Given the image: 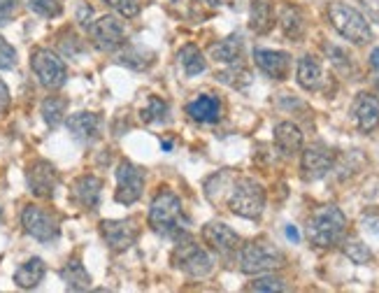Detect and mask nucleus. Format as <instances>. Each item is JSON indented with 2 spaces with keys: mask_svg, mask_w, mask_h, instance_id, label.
<instances>
[{
  "mask_svg": "<svg viewBox=\"0 0 379 293\" xmlns=\"http://www.w3.org/2000/svg\"><path fill=\"white\" fill-rule=\"evenodd\" d=\"M22 226L31 237H36L40 242H52L56 240L61 233L59 216L49 212L47 207L40 205H26L22 212Z\"/></svg>",
  "mask_w": 379,
  "mask_h": 293,
  "instance_id": "6e6552de",
  "label": "nucleus"
},
{
  "mask_svg": "<svg viewBox=\"0 0 379 293\" xmlns=\"http://www.w3.org/2000/svg\"><path fill=\"white\" fill-rule=\"evenodd\" d=\"M229 207L233 214L242 216V219H258L265 207V191L256 179L242 177L238 179L231 188Z\"/></svg>",
  "mask_w": 379,
  "mask_h": 293,
  "instance_id": "39448f33",
  "label": "nucleus"
},
{
  "mask_svg": "<svg viewBox=\"0 0 379 293\" xmlns=\"http://www.w3.org/2000/svg\"><path fill=\"white\" fill-rule=\"evenodd\" d=\"M26 184H29L31 193L36 195V198H42V200L54 198L59 186L56 167L45 158L33 160V163H29V167H26Z\"/></svg>",
  "mask_w": 379,
  "mask_h": 293,
  "instance_id": "9d476101",
  "label": "nucleus"
},
{
  "mask_svg": "<svg viewBox=\"0 0 379 293\" xmlns=\"http://www.w3.org/2000/svg\"><path fill=\"white\" fill-rule=\"evenodd\" d=\"M186 223L189 221L184 216V207L179 195L175 191H170V188H163L149 207L151 230H156L161 235H177L186 228Z\"/></svg>",
  "mask_w": 379,
  "mask_h": 293,
  "instance_id": "f03ea898",
  "label": "nucleus"
},
{
  "mask_svg": "<svg viewBox=\"0 0 379 293\" xmlns=\"http://www.w3.org/2000/svg\"><path fill=\"white\" fill-rule=\"evenodd\" d=\"M242 49H245L242 38L240 35H231V38H226L219 45L212 47V59L217 63H231V66H235L240 56H242Z\"/></svg>",
  "mask_w": 379,
  "mask_h": 293,
  "instance_id": "b1692460",
  "label": "nucleus"
},
{
  "mask_svg": "<svg viewBox=\"0 0 379 293\" xmlns=\"http://www.w3.org/2000/svg\"><path fill=\"white\" fill-rule=\"evenodd\" d=\"M249 26L254 33H270V28L274 26V12H272V5L270 3H263V0H258V3L252 5V12H249Z\"/></svg>",
  "mask_w": 379,
  "mask_h": 293,
  "instance_id": "393cba45",
  "label": "nucleus"
},
{
  "mask_svg": "<svg viewBox=\"0 0 379 293\" xmlns=\"http://www.w3.org/2000/svg\"><path fill=\"white\" fill-rule=\"evenodd\" d=\"M281 28H284L286 38L300 40L302 33H305V19H302V14L295 10V7H286V10L281 12Z\"/></svg>",
  "mask_w": 379,
  "mask_h": 293,
  "instance_id": "cd10ccee",
  "label": "nucleus"
},
{
  "mask_svg": "<svg viewBox=\"0 0 379 293\" xmlns=\"http://www.w3.org/2000/svg\"><path fill=\"white\" fill-rule=\"evenodd\" d=\"M203 242L208 244L210 249H215L217 254H224V256L233 254V251L240 249V244H242L235 230L222 221H210L208 226L203 228Z\"/></svg>",
  "mask_w": 379,
  "mask_h": 293,
  "instance_id": "ddd939ff",
  "label": "nucleus"
},
{
  "mask_svg": "<svg viewBox=\"0 0 379 293\" xmlns=\"http://www.w3.org/2000/svg\"><path fill=\"white\" fill-rule=\"evenodd\" d=\"M100 191H102V179L93 177V174H84L72 184V198L79 202L84 209H95L100 202Z\"/></svg>",
  "mask_w": 379,
  "mask_h": 293,
  "instance_id": "6ab92c4d",
  "label": "nucleus"
},
{
  "mask_svg": "<svg viewBox=\"0 0 379 293\" xmlns=\"http://www.w3.org/2000/svg\"><path fill=\"white\" fill-rule=\"evenodd\" d=\"M26 5H29V10H33L45 19L59 17L61 10H63V3H61V0H26Z\"/></svg>",
  "mask_w": 379,
  "mask_h": 293,
  "instance_id": "c756f323",
  "label": "nucleus"
},
{
  "mask_svg": "<svg viewBox=\"0 0 379 293\" xmlns=\"http://www.w3.org/2000/svg\"><path fill=\"white\" fill-rule=\"evenodd\" d=\"M305 230H307V240L314 247H323V249L335 247L344 237V230H347V216L342 214L340 207L323 205L312 212Z\"/></svg>",
  "mask_w": 379,
  "mask_h": 293,
  "instance_id": "f257e3e1",
  "label": "nucleus"
},
{
  "mask_svg": "<svg viewBox=\"0 0 379 293\" xmlns=\"http://www.w3.org/2000/svg\"><path fill=\"white\" fill-rule=\"evenodd\" d=\"M274 142L284 153H295L302 146V133L295 123L281 121L274 126Z\"/></svg>",
  "mask_w": 379,
  "mask_h": 293,
  "instance_id": "5701e85b",
  "label": "nucleus"
},
{
  "mask_svg": "<svg viewBox=\"0 0 379 293\" xmlns=\"http://www.w3.org/2000/svg\"><path fill=\"white\" fill-rule=\"evenodd\" d=\"M31 68L45 89H52V91L61 89L68 80L65 63L61 61L52 49H36V52L31 54Z\"/></svg>",
  "mask_w": 379,
  "mask_h": 293,
  "instance_id": "0eeeda50",
  "label": "nucleus"
},
{
  "mask_svg": "<svg viewBox=\"0 0 379 293\" xmlns=\"http://www.w3.org/2000/svg\"><path fill=\"white\" fill-rule=\"evenodd\" d=\"M8 107H10V89H8V84L0 80V117L8 112Z\"/></svg>",
  "mask_w": 379,
  "mask_h": 293,
  "instance_id": "4c0bfd02",
  "label": "nucleus"
},
{
  "mask_svg": "<svg viewBox=\"0 0 379 293\" xmlns=\"http://www.w3.org/2000/svg\"><path fill=\"white\" fill-rule=\"evenodd\" d=\"M238 263L245 275H261V272H272L277 268H284L286 258L277 247H272L270 242L256 240V242L240 244Z\"/></svg>",
  "mask_w": 379,
  "mask_h": 293,
  "instance_id": "7ed1b4c3",
  "label": "nucleus"
},
{
  "mask_svg": "<svg viewBox=\"0 0 379 293\" xmlns=\"http://www.w3.org/2000/svg\"><path fill=\"white\" fill-rule=\"evenodd\" d=\"M17 66V49L5 38H0V70H12Z\"/></svg>",
  "mask_w": 379,
  "mask_h": 293,
  "instance_id": "72a5a7b5",
  "label": "nucleus"
},
{
  "mask_svg": "<svg viewBox=\"0 0 379 293\" xmlns=\"http://www.w3.org/2000/svg\"><path fill=\"white\" fill-rule=\"evenodd\" d=\"M370 66L379 70V47L377 49H372V54H370Z\"/></svg>",
  "mask_w": 379,
  "mask_h": 293,
  "instance_id": "58836bf2",
  "label": "nucleus"
},
{
  "mask_svg": "<svg viewBox=\"0 0 379 293\" xmlns=\"http://www.w3.org/2000/svg\"><path fill=\"white\" fill-rule=\"evenodd\" d=\"M0 216H3V212H0Z\"/></svg>",
  "mask_w": 379,
  "mask_h": 293,
  "instance_id": "79ce46f5",
  "label": "nucleus"
},
{
  "mask_svg": "<svg viewBox=\"0 0 379 293\" xmlns=\"http://www.w3.org/2000/svg\"><path fill=\"white\" fill-rule=\"evenodd\" d=\"M68 130H70L72 140H77L82 144H91L100 137L102 128V119L93 112H77V114L68 117Z\"/></svg>",
  "mask_w": 379,
  "mask_h": 293,
  "instance_id": "4468645a",
  "label": "nucleus"
},
{
  "mask_svg": "<svg viewBox=\"0 0 379 293\" xmlns=\"http://www.w3.org/2000/svg\"><path fill=\"white\" fill-rule=\"evenodd\" d=\"M335 163V156L323 146H309L302 151V177L316 181L326 174Z\"/></svg>",
  "mask_w": 379,
  "mask_h": 293,
  "instance_id": "dca6fc26",
  "label": "nucleus"
},
{
  "mask_svg": "<svg viewBox=\"0 0 379 293\" xmlns=\"http://www.w3.org/2000/svg\"><path fill=\"white\" fill-rule=\"evenodd\" d=\"M140 226L135 219H107L100 221V235L112 251H126L130 244H135Z\"/></svg>",
  "mask_w": 379,
  "mask_h": 293,
  "instance_id": "f8f14e48",
  "label": "nucleus"
},
{
  "mask_svg": "<svg viewBox=\"0 0 379 293\" xmlns=\"http://www.w3.org/2000/svg\"><path fill=\"white\" fill-rule=\"evenodd\" d=\"M286 237H288V240H291V242H298V230H295L293 226H286Z\"/></svg>",
  "mask_w": 379,
  "mask_h": 293,
  "instance_id": "ea45409f",
  "label": "nucleus"
},
{
  "mask_svg": "<svg viewBox=\"0 0 379 293\" xmlns=\"http://www.w3.org/2000/svg\"><path fill=\"white\" fill-rule=\"evenodd\" d=\"M254 61L272 80H286L291 70V56L277 49H254Z\"/></svg>",
  "mask_w": 379,
  "mask_h": 293,
  "instance_id": "2eb2a0df",
  "label": "nucleus"
},
{
  "mask_svg": "<svg viewBox=\"0 0 379 293\" xmlns=\"http://www.w3.org/2000/svg\"><path fill=\"white\" fill-rule=\"evenodd\" d=\"M172 265H175L177 270H182L184 275L196 277V279L208 277L210 272L215 270L212 256L194 240H184L177 244L175 251H172Z\"/></svg>",
  "mask_w": 379,
  "mask_h": 293,
  "instance_id": "423d86ee",
  "label": "nucleus"
},
{
  "mask_svg": "<svg viewBox=\"0 0 379 293\" xmlns=\"http://www.w3.org/2000/svg\"><path fill=\"white\" fill-rule=\"evenodd\" d=\"M17 12V0H0V26H5L15 17Z\"/></svg>",
  "mask_w": 379,
  "mask_h": 293,
  "instance_id": "f704fd0d",
  "label": "nucleus"
},
{
  "mask_svg": "<svg viewBox=\"0 0 379 293\" xmlns=\"http://www.w3.org/2000/svg\"><path fill=\"white\" fill-rule=\"evenodd\" d=\"M165 114H168V103L158 96H151L147 98V103L140 107V119L144 123H156V121H163Z\"/></svg>",
  "mask_w": 379,
  "mask_h": 293,
  "instance_id": "c85d7f7f",
  "label": "nucleus"
},
{
  "mask_svg": "<svg viewBox=\"0 0 379 293\" xmlns=\"http://www.w3.org/2000/svg\"><path fill=\"white\" fill-rule=\"evenodd\" d=\"M356 126L361 133H372L379 126V100L372 93H358L351 107Z\"/></svg>",
  "mask_w": 379,
  "mask_h": 293,
  "instance_id": "f3484780",
  "label": "nucleus"
},
{
  "mask_svg": "<svg viewBox=\"0 0 379 293\" xmlns=\"http://www.w3.org/2000/svg\"><path fill=\"white\" fill-rule=\"evenodd\" d=\"M91 19H93L91 5H84V3H82V5L77 7V21H79V26L88 28V26H91Z\"/></svg>",
  "mask_w": 379,
  "mask_h": 293,
  "instance_id": "c9c22d12",
  "label": "nucleus"
},
{
  "mask_svg": "<svg viewBox=\"0 0 379 293\" xmlns=\"http://www.w3.org/2000/svg\"><path fill=\"white\" fill-rule=\"evenodd\" d=\"M102 3L126 19L137 17V12H140V0H102Z\"/></svg>",
  "mask_w": 379,
  "mask_h": 293,
  "instance_id": "2f4dec72",
  "label": "nucleus"
},
{
  "mask_svg": "<svg viewBox=\"0 0 379 293\" xmlns=\"http://www.w3.org/2000/svg\"><path fill=\"white\" fill-rule=\"evenodd\" d=\"M161 146H163L165 151H170V149H172V142H170V140H163V142H161Z\"/></svg>",
  "mask_w": 379,
  "mask_h": 293,
  "instance_id": "a19ab883",
  "label": "nucleus"
},
{
  "mask_svg": "<svg viewBox=\"0 0 379 293\" xmlns=\"http://www.w3.org/2000/svg\"><path fill=\"white\" fill-rule=\"evenodd\" d=\"M177 59H179V63H182L184 73L189 77L201 75V73H205V68H208V63H205L201 49H198L196 45H184L177 52Z\"/></svg>",
  "mask_w": 379,
  "mask_h": 293,
  "instance_id": "a878e982",
  "label": "nucleus"
},
{
  "mask_svg": "<svg viewBox=\"0 0 379 293\" xmlns=\"http://www.w3.org/2000/svg\"><path fill=\"white\" fill-rule=\"evenodd\" d=\"M65 110H68V100H65V98H56V96H49L47 100H42V107H40V112H42V119L52 126V128L63 121Z\"/></svg>",
  "mask_w": 379,
  "mask_h": 293,
  "instance_id": "bb28decb",
  "label": "nucleus"
},
{
  "mask_svg": "<svg viewBox=\"0 0 379 293\" xmlns=\"http://www.w3.org/2000/svg\"><path fill=\"white\" fill-rule=\"evenodd\" d=\"M358 3L363 5L365 14H368L372 21H377V24H379V0H358Z\"/></svg>",
  "mask_w": 379,
  "mask_h": 293,
  "instance_id": "e433bc0d",
  "label": "nucleus"
},
{
  "mask_svg": "<svg viewBox=\"0 0 379 293\" xmlns=\"http://www.w3.org/2000/svg\"><path fill=\"white\" fill-rule=\"evenodd\" d=\"M328 19L337 33L344 40H349L351 45H368L372 40L370 24L365 21V17L354 7L344 5V3H330L328 5Z\"/></svg>",
  "mask_w": 379,
  "mask_h": 293,
  "instance_id": "20e7f679",
  "label": "nucleus"
},
{
  "mask_svg": "<svg viewBox=\"0 0 379 293\" xmlns=\"http://www.w3.org/2000/svg\"><path fill=\"white\" fill-rule=\"evenodd\" d=\"M344 254H347V258H351V261L358 263V265L368 263L372 258V251L368 249V244H363L361 240H347V242H344Z\"/></svg>",
  "mask_w": 379,
  "mask_h": 293,
  "instance_id": "7c9ffc66",
  "label": "nucleus"
},
{
  "mask_svg": "<svg viewBox=\"0 0 379 293\" xmlns=\"http://www.w3.org/2000/svg\"><path fill=\"white\" fill-rule=\"evenodd\" d=\"M249 289H252V291H286V284H284V279L268 275V277L254 279Z\"/></svg>",
  "mask_w": 379,
  "mask_h": 293,
  "instance_id": "473e14b6",
  "label": "nucleus"
},
{
  "mask_svg": "<svg viewBox=\"0 0 379 293\" xmlns=\"http://www.w3.org/2000/svg\"><path fill=\"white\" fill-rule=\"evenodd\" d=\"M61 279L70 291H86L91 286V277H88L86 268L82 265L79 258H70L63 268H61Z\"/></svg>",
  "mask_w": 379,
  "mask_h": 293,
  "instance_id": "4be33fe9",
  "label": "nucleus"
},
{
  "mask_svg": "<svg viewBox=\"0 0 379 293\" xmlns=\"http://www.w3.org/2000/svg\"><path fill=\"white\" fill-rule=\"evenodd\" d=\"M47 275V265L42 258L33 256L26 263H22L15 272V284L19 289H36V286L42 282Z\"/></svg>",
  "mask_w": 379,
  "mask_h": 293,
  "instance_id": "aec40b11",
  "label": "nucleus"
},
{
  "mask_svg": "<svg viewBox=\"0 0 379 293\" xmlns=\"http://www.w3.org/2000/svg\"><path fill=\"white\" fill-rule=\"evenodd\" d=\"M298 84L305 91H319L323 84L321 63L314 56H302L298 61Z\"/></svg>",
  "mask_w": 379,
  "mask_h": 293,
  "instance_id": "412c9836",
  "label": "nucleus"
},
{
  "mask_svg": "<svg viewBox=\"0 0 379 293\" xmlns=\"http://www.w3.org/2000/svg\"><path fill=\"white\" fill-rule=\"evenodd\" d=\"M88 31H91L93 45L98 47L100 52H114V49L123 45V40H126V26L116 17H112V14H105V17L95 19L93 24L88 26Z\"/></svg>",
  "mask_w": 379,
  "mask_h": 293,
  "instance_id": "9b49d317",
  "label": "nucleus"
},
{
  "mask_svg": "<svg viewBox=\"0 0 379 293\" xmlns=\"http://www.w3.org/2000/svg\"><path fill=\"white\" fill-rule=\"evenodd\" d=\"M186 114L198 123H215L222 117V100L212 93H203L186 105Z\"/></svg>",
  "mask_w": 379,
  "mask_h": 293,
  "instance_id": "a211bd4d",
  "label": "nucleus"
},
{
  "mask_svg": "<svg viewBox=\"0 0 379 293\" xmlns=\"http://www.w3.org/2000/svg\"><path fill=\"white\" fill-rule=\"evenodd\" d=\"M144 191V172L130 160H121L116 167V193L114 200L121 205H133L142 198Z\"/></svg>",
  "mask_w": 379,
  "mask_h": 293,
  "instance_id": "1a4fd4ad",
  "label": "nucleus"
}]
</instances>
